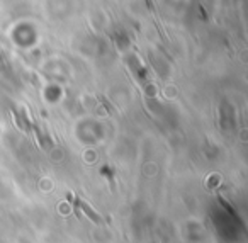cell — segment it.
Here are the masks:
<instances>
[{
	"instance_id": "6da1fadb",
	"label": "cell",
	"mask_w": 248,
	"mask_h": 243,
	"mask_svg": "<svg viewBox=\"0 0 248 243\" xmlns=\"http://www.w3.org/2000/svg\"><path fill=\"white\" fill-rule=\"evenodd\" d=\"M77 204H78L80 208L83 209V212H87V216H89V218H92L95 223H102V219H100V216H97L95 212H93L92 209H90V206H89V204H85V202H82V201H77Z\"/></svg>"
}]
</instances>
